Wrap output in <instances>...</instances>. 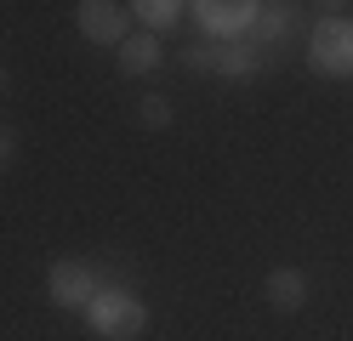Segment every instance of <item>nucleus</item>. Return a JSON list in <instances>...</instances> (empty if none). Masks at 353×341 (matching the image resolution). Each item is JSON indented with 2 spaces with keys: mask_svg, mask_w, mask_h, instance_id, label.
I'll use <instances>...</instances> for the list:
<instances>
[{
  "mask_svg": "<svg viewBox=\"0 0 353 341\" xmlns=\"http://www.w3.org/2000/svg\"><path fill=\"white\" fill-rule=\"evenodd\" d=\"M74 23H80V34L92 40V45H120L131 40V6H114V0H85V6L74 12Z\"/></svg>",
  "mask_w": 353,
  "mask_h": 341,
  "instance_id": "nucleus-5",
  "label": "nucleus"
},
{
  "mask_svg": "<svg viewBox=\"0 0 353 341\" xmlns=\"http://www.w3.org/2000/svg\"><path fill=\"white\" fill-rule=\"evenodd\" d=\"M0 165H12V136L0 131Z\"/></svg>",
  "mask_w": 353,
  "mask_h": 341,
  "instance_id": "nucleus-13",
  "label": "nucleus"
},
{
  "mask_svg": "<svg viewBox=\"0 0 353 341\" xmlns=\"http://www.w3.org/2000/svg\"><path fill=\"white\" fill-rule=\"evenodd\" d=\"M85 324L103 341H137L148 330V307H143V296H131L120 285H103L92 296V307H85Z\"/></svg>",
  "mask_w": 353,
  "mask_h": 341,
  "instance_id": "nucleus-1",
  "label": "nucleus"
},
{
  "mask_svg": "<svg viewBox=\"0 0 353 341\" xmlns=\"http://www.w3.org/2000/svg\"><path fill=\"white\" fill-rule=\"evenodd\" d=\"M256 6L262 0H200V6H188L194 23L223 45V40H251V23H256Z\"/></svg>",
  "mask_w": 353,
  "mask_h": 341,
  "instance_id": "nucleus-4",
  "label": "nucleus"
},
{
  "mask_svg": "<svg viewBox=\"0 0 353 341\" xmlns=\"http://www.w3.org/2000/svg\"><path fill=\"white\" fill-rule=\"evenodd\" d=\"M183 0H137V6H131V23H143V34H154L160 40L165 29H176V23H183Z\"/></svg>",
  "mask_w": 353,
  "mask_h": 341,
  "instance_id": "nucleus-8",
  "label": "nucleus"
},
{
  "mask_svg": "<svg viewBox=\"0 0 353 341\" xmlns=\"http://www.w3.org/2000/svg\"><path fill=\"white\" fill-rule=\"evenodd\" d=\"M160 68V40L154 34H131L120 45V74H154Z\"/></svg>",
  "mask_w": 353,
  "mask_h": 341,
  "instance_id": "nucleus-9",
  "label": "nucleus"
},
{
  "mask_svg": "<svg viewBox=\"0 0 353 341\" xmlns=\"http://www.w3.org/2000/svg\"><path fill=\"white\" fill-rule=\"evenodd\" d=\"M97 290H103L97 267H92V262H80V256H63V262H52V267H46V296H52V307L85 313Z\"/></svg>",
  "mask_w": 353,
  "mask_h": 341,
  "instance_id": "nucleus-3",
  "label": "nucleus"
},
{
  "mask_svg": "<svg viewBox=\"0 0 353 341\" xmlns=\"http://www.w3.org/2000/svg\"><path fill=\"white\" fill-rule=\"evenodd\" d=\"M183 63L194 68V74H211V68H216V45H194V52H188Z\"/></svg>",
  "mask_w": 353,
  "mask_h": 341,
  "instance_id": "nucleus-12",
  "label": "nucleus"
},
{
  "mask_svg": "<svg viewBox=\"0 0 353 341\" xmlns=\"http://www.w3.org/2000/svg\"><path fill=\"white\" fill-rule=\"evenodd\" d=\"M285 34H291V6H256V23H251V45H279Z\"/></svg>",
  "mask_w": 353,
  "mask_h": 341,
  "instance_id": "nucleus-10",
  "label": "nucleus"
},
{
  "mask_svg": "<svg viewBox=\"0 0 353 341\" xmlns=\"http://www.w3.org/2000/svg\"><path fill=\"white\" fill-rule=\"evenodd\" d=\"M262 296H268V307H279V313H302L307 296H314V279H307L302 267H274Z\"/></svg>",
  "mask_w": 353,
  "mask_h": 341,
  "instance_id": "nucleus-6",
  "label": "nucleus"
},
{
  "mask_svg": "<svg viewBox=\"0 0 353 341\" xmlns=\"http://www.w3.org/2000/svg\"><path fill=\"white\" fill-rule=\"evenodd\" d=\"M307 63L325 80H353V17H336V12L319 17L307 34Z\"/></svg>",
  "mask_w": 353,
  "mask_h": 341,
  "instance_id": "nucleus-2",
  "label": "nucleus"
},
{
  "mask_svg": "<svg viewBox=\"0 0 353 341\" xmlns=\"http://www.w3.org/2000/svg\"><path fill=\"white\" fill-rule=\"evenodd\" d=\"M262 57H268V52L251 45V40H223V45H216V74H223V80H251L262 68Z\"/></svg>",
  "mask_w": 353,
  "mask_h": 341,
  "instance_id": "nucleus-7",
  "label": "nucleus"
},
{
  "mask_svg": "<svg viewBox=\"0 0 353 341\" xmlns=\"http://www.w3.org/2000/svg\"><path fill=\"white\" fill-rule=\"evenodd\" d=\"M143 125L165 131V125H171V97H143Z\"/></svg>",
  "mask_w": 353,
  "mask_h": 341,
  "instance_id": "nucleus-11",
  "label": "nucleus"
}]
</instances>
